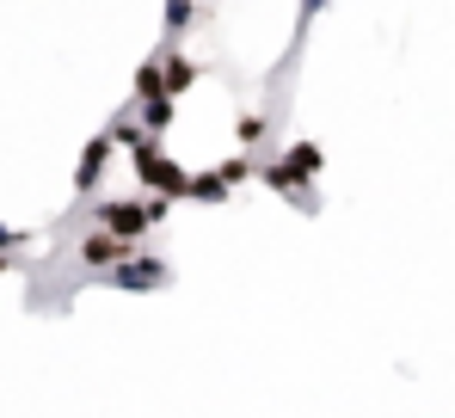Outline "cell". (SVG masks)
Masks as SVG:
<instances>
[{
  "mask_svg": "<svg viewBox=\"0 0 455 418\" xmlns=\"http://www.w3.org/2000/svg\"><path fill=\"white\" fill-rule=\"evenodd\" d=\"M166 197H105V204H92V228H105L111 240H130V246H142L148 240V228L166 221Z\"/></svg>",
  "mask_w": 455,
  "mask_h": 418,
  "instance_id": "obj_1",
  "label": "cell"
},
{
  "mask_svg": "<svg viewBox=\"0 0 455 418\" xmlns=\"http://www.w3.org/2000/svg\"><path fill=\"white\" fill-rule=\"evenodd\" d=\"M130 160H136V173H142V185H148L154 197H166V204H172V197H185V179H191V173H185V166H179V160H172L154 136L136 141V148H130Z\"/></svg>",
  "mask_w": 455,
  "mask_h": 418,
  "instance_id": "obj_2",
  "label": "cell"
},
{
  "mask_svg": "<svg viewBox=\"0 0 455 418\" xmlns=\"http://www.w3.org/2000/svg\"><path fill=\"white\" fill-rule=\"evenodd\" d=\"M130 253H142V246H130V240H111L105 228H86V234L75 240V259H80V271H86V277H105V271H111V265H124Z\"/></svg>",
  "mask_w": 455,
  "mask_h": 418,
  "instance_id": "obj_3",
  "label": "cell"
},
{
  "mask_svg": "<svg viewBox=\"0 0 455 418\" xmlns=\"http://www.w3.org/2000/svg\"><path fill=\"white\" fill-rule=\"evenodd\" d=\"M105 283H111V289H166L172 271H166V259H154V253H130L124 265L105 271Z\"/></svg>",
  "mask_w": 455,
  "mask_h": 418,
  "instance_id": "obj_4",
  "label": "cell"
},
{
  "mask_svg": "<svg viewBox=\"0 0 455 418\" xmlns=\"http://www.w3.org/2000/svg\"><path fill=\"white\" fill-rule=\"evenodd\" d=\"M111 148H117V141L105 136V130L80 148V166H75V191H80V197H92V191H99V173L111 166Z\"/></svg>",
  "mask_w": 455,
  "mask_h": 418,
  "instance_id": "obj_5",
  "label": "cell"
},
{
  "mask_svg": "<svg viewBox=\"0 0 455 418\" xmlns=\"http://www.w3.org/2000/svg\"><path fill=\"white\" fill-rule=\"evenodd\" d=\"M154 62H160V86H166V99H179L191 80H197V62L191 56H172V50H154Z\"/></svg>",
  "mask_w": 455,
  "mask_h": 418,
  "instance_id": "obj_6",
  "label": "cell"
},
{
  "mask_svg": "<svg viewBox=\"0 0 455 418\" xmlns=\"http://www.w3.org/2000/svg\"><path fill=\"white\" fill-rule=\"evenodd\" d=\"M259 179H265L271 191H283L290 204H314V191H307V179H296V173H290L283 160H265V166H259Z\"/></svg>",
  "mask_w": 455,
  "mask_h": 418,
  "instance_id": "obj_7",
  "label": "cell"
},
{
  "mask_svg": "<svg viewBox=\"0 0 455 418\" xmlns=\"http://www.w3.org/2000/svg\"><path fill=\"white\" fill-rule=\"evenodd\" d=\"M185 197H191V204H228L234 191L222 185V173L210 166V173H191V179H185Z\"/></svg>",
  "mask_w": 455,
  "mask_h": 418,
  "instance_id": "obj_8",
  "label": "cell"
},
{
  "mask_svg": "<svg viewBox=\"0 0 455 418\" xmlns=\"http://www.w3.org/2000/svg\"><path fill=\"white\" fill-rule=\"evenodd\" d=\"M283 166H290L296 179L314 185V173H320V148H314V141H290V148H283Z\"/></svg>",
  "mask_w": 455,
  "mask_h": 418,
  "instance_id": "obj_9",
  "label": "cell"
},
{
  "mask_svg": "<svg viewBox=\"0 0 455 418\" xmlns=\"http://www.w3.org/2000/svg\"><path fill=\"white\" fill-rule=\"evenodd\" d=\"M148 99H166V86H160V62H142V68H136V105H148Z\"/></svg>",
  "mask_w": 455,
  "mask_h": 418,
  "instance_id": "obj_10",
  "label": "cell"
},
{
  "mask_svg": "<svg viewBox=\"0 0 455 418\" xmlns=\"http://www.w3.org/2000/svg\"><path fill=\"white\" fill-rule=\"evenodd\" d=\"M234 136H240V148H259V141L271 136V124H265V111H246V117L234 124Z\"/></svg>",
  "mask_w": 455,
  "mask_h": 418,
  "instance_id": "obj_11",
  "label": "cell"
},
{
  "mask_svg": "<svg viewBox=\"0 0 455 418\" xmlns=\"http://www.w3.org/2000/svg\"><path fill=\"white\" fill-rule=\"evenodd\" d=\"M216 173H222V185H228V191H234V185H246V179L259 173V160H252V154H234V160H222Z\"/></svg>",
  "mask_w": 455,
  "mask_h": 418,
  "instance_id": "obj_12",
  "label": "cell"
},
{
  "mask_svg": "<svg viewBox=\"0 0 455 418\" xmlns=\"http://www.w3.org/2000/svg\"><path fill=\"white\" fill-rule=\"evenodd\" d=\"M191 25V0H166V37H179Z\"/></svg>",
  "mask_w": 455,
  "mask_h": 418,
  "instance_id": "obj_13",
  "label": "cell"
},
{
  "mask_svg": "<svg viewBox=\"0 0 455 418\" xmlns=\"http://www.w3.org/2000/svg\"><path fill=\"white\" fill-rule=\"evenodd\" d=\"M296 6H302V19H296V37H302L307 25H314V12H320V6H326V0H296Z\"/></svg>",
  "mask_w": 455,
  "mask_h": 418,
  "instance_id": "obj_14",
  "label": "cell"
},
{
  "mask_svg": "<svg viewBox=\"0 0 455 418\" xmlns=\"http://www.w3.org/2000/svg\"><path fill=\"white\" fill-rule=\"evenodd\" d=\"M25 240H31L25 228H0V253H6V246H25Z\"/></svg>",
  "mask_w": 455,
  "mask_h": 418,
  "instance_id": "obj_15",
  "label": "cell"
}]
</instances>
